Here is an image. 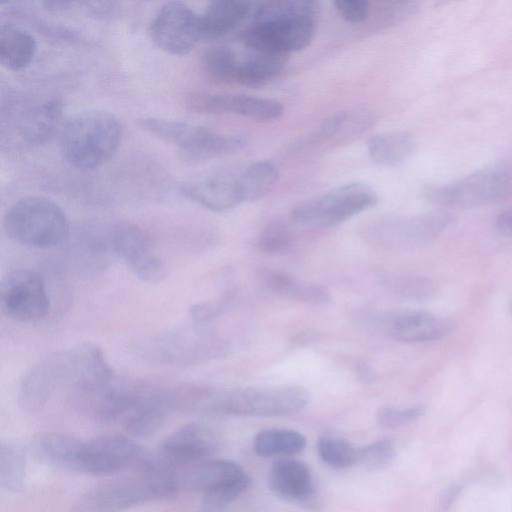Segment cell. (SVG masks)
I'll return each instance as SVG.
<instances>
[{"mask_svg": "<svg viewBox=\"0 0 512 512\" xmlns=\"http://www.w3.org/2000/svg\"><path fill=\"white\" fill-rule=\"evenodd\" d=\"M319 4L312 0H275L254 4L252 23L241 40L251 51L290 55L314 38Z\"/></svg>", "mask_w": 512, "mask_h": 512, "instance_id": "obj_1", "label": "cell"}, {"mask_svg": "<svg viewBox=\"0 0 512 512\" xmlns=\"http://www.w3.org/2000/svg\"><path fill=\"white\" fill-rule=\"evenodd\" d=\"M180 489L177 470L153 460L137 476L100 483L84 492L70 512H123L135 506L174 497Z\"/></svg>", "mask_w": 512, "mask_h": 512, "instance_id": "obj_2", "label": "cell"}, {"mask_svg": "<svg viewBox=\"0 0 512 512\" xmlns=\"http://www.w3.org/2000/svg\"><path fill=\"white\" fill-rule=\"evenodd\" d=\"M123 126L113 113L93 109L79 112L66 120L58 143L63 159L71 166L92 170L106 164L117 152Z\"/></svg>", "mask_w": 512, "mask_h": 512, "instance_id": "obj_3", "label": "cell"}, {"mask_svg": "<svg viewBox=\"0 0 512 512\" xmlns=\"http://www.w3.org/2000/svg\"><path fill=\"white\" fill-rule=\"evenodd\" d=\"M8 238L34 248H52L70 235V223L64 210L44 196H26L9 206L3 217Z\"/></svg>", "mask_w": 512, "mask_h": 512, "instance_id": "obj_4", "label": "cell"}, {"mask_svg": "<svg viewBox=\"0 0 512 512\" xmlns=\"http://www.w3.org/2000/svg\"><path fill=\"white\" fill-rule=\"evenodd\" d=\"M137 125L147 133L177 147L182 159L199 162L240 150L245 138L215 132L204 126L164 117L143 115Z\"/></svg>", "mask_w": 512, "mask_h": 512, "instance_id": "obj_5", "label": "cell"}, {"mask_svg": "<svg viewBox=\"0 0 512 512\" xmlns=\"http://www.w3.org/2000/svg\"><path fill=\"white\" fill-rule=\"evenodd\" d=\"M309 392L300 386L282 385L217 388L213 414L276 417L302 410L309 402Z\"/></svg>", "mask_w": 512, "mask_h": 512, "instance_id": "obj_6", "label": "cell"}, {"mask_svg": "<svg viewBox=\"0 0 512 512\" xmlns=\"http://www.w3.org/2000/svg\"><path fill=\"white\" fill-rule=\"evenodd\" d=\"M377 202L378 195L370 185L352 182L299 203L290 218L302 226L329 228L374 207Z\"/></svg>", "mask_w": 512, "mask_h": 512, "instance_id": "obj_7", "label": "cell"}, {"mask_svg": "<svg viewBox=\"0 0 512 512\" xmlns=\"http://www.w3.org/2000/svg\"><path fill=\"white\" fill-rule=\"evenodd\" d=\"M512 190V170L492 165L459 180L426 187V199L443 207H474L497 202Z\"/></svg>", "mask_w": 512, "mask_h": 512, "instance_id": "obj_8", "label": "cell"}, {"mask_svg": "<svg viewBox=\"0 0 512 512\" xmlns=\"http://www.w3.org/2000/svg\"><path fill=\"white\" fill-rule=\"evenodd\" d=\"M450 222L443 214H425L410 218L385 217L364 228L365 238L389 250H412L433 241Z\"/></svg>", "mask_w": 512, "mask_h": 512, "instance_id": "obj_9", "label": "cell"}, {"mask_svg": "<svg viewBox=\"0 0 512 512\" xmlns=\"http://www.w3.org/2000/svg\"><path fill=\"white\" fill-rule=\"evenodd\" d=\"M0 303L5 315L22 323L40 321L51 309L44 277L28 269L13 270L2 278Z\"/></svg>", "mask_w": 512, "mask_h": 512, "instance_id": "obj_10", "label": "cell"}, {"mask_svg": "<svg viewBox=\"0 0 512 512\" xmlns=\"http://www.w3.org/2000/svg\"><path fill=\"white\" fill-rule=\"evenodd\" d=\"M148 33L161 50L185 55L202 39L200 15L185 2H165L152 18Z\"/></svg>", "mask_w": 512, "mask_h": 512, "instance_id": "obj_11", "label": "cell"}, {"mask_svg": "<svg viewBox=\"0 0 512 512\" xmlns=\"http://www.w3.org/2000/svg\"><path fill=\"white\" fill-rule=\"evenodd\" d=\"M145 455L142 447L131 438L105 434L82 441L76 472L89 475H110L138 465Z\"/></svg>", "mask_w": 512, "mask_h": 512, "instance_id": "obj_12", "label": "cell"}, {"mask_svg": "<svg viewBox=\"0 0 512 512\" xmlns=\"http://www.w3.org/2000/svg\"><path fill=\"white\" fill-rule=\"evenodd\" d=\"M108 233L115 253L140 280L156 283L166 276L164 263L155 254L150 237L140 226L129 221H117Z\"/></svg>", "mask_w": 512, "mask_h": 512, "instance_id": "obj_13", "label": "cell"}, {"mask_svg": "<svg viewBox=\"0 0 512 512\" xmlns=\"http://www.w3.org/2000/svg\"><path fill=\"white\" fill-rule=\"evenodd\" d=\"M184 106L198 114H233L260 122L276 120L284 112L282 103L273 99L209 91L186 94Z\"/></svg>", "mask_w": 512, "mask_h": 512, "instance_id": "obj_14", "label": "cell"}, {"mask_svg": "<svg viewBox=\"0 0 512 512\" xmlns=\"http://www.w3.org/2000/svg\"><path fill=\"white\" fill-rule=\"evenodd\" d=\"M145 355L165 363L201 362L221 353V343L207 334L184 329L147 340Z\"/></svg>", "mask_w": 512, "mask_h": 512, "instance_id": "obj_15", "label": "cell"}, {"mask_svg": "<svg viewBox=\"0 0 512 512\" xmlns=\"http://www.w3.org/2000/svg\"><path fill=\"white\" fill-rule=\"evenodd\" d=\"M218 448L219 439L212 430L203 425L188 424L166 436L158 455L178 469L208 459Z\"/></svg>", "mask_w": 512, "mask_h": 512, "instance_id": "obj_16", "label": "cell"}, {"mask_svg": "<svg viewBox=\"0 0 512 512\" xmlns=\"http://www.w3.org/2000/svg\"><path fill=\"white\" fill-rule=\"evenodd\" d=\"M180 193L214 212L229 211L246 202L239 172L216 174L183 183Z\"/></svg>", "mask_w": 512, "mask_h": 512, "instance_id": "obj_17", "label": "cell"}, {"mask_svg": "<svg viewBox=\"0 0 512 512\" xmlns=\"http://www.w3.org/2000/svg\"><path fill=\"white\" fill-rule=\"evenodd\" d=\"M268 486L278 498L307 507L315 506L316 490L309 467L300 460L281 458L273 463Z\"/></svg>", "mask_w": 512, "mask_h": 512, "instance_id": "obj_18", "label": "cell"}, {"mask_svg": "<svg viewBox=\"0 0 512 512\" xmlns=\"http://www.w3.org/2000/svg\"><path fill=\"white\" fill-rule=\"evenodd\" d=\"M63 104L57 98L43 100L27 108L18 122V133L28 145L40 146L59 135L64 124Z\"/></svg>", "mask_w": 512, "mask_h": 512, "instance_id": "obj_19", "label": "cell"}, {"mask_svg": "<svg viewBox=\"0 0 512 512\" xmlns=\"http://www.w3.org/2000/svg\"><path fill=\"white\" fill-rule=\"evenodd\" d=\"M451 330L444 318L421 311H404L392 316L387 323L389 335L405 343H423L442 339Z\"/></svg>", "mask_w": 512, "mask_h": 512, "instance_id": "obj_20", "label": "cell"}, {"mask_svg": "<svg viewBox=\"0 0 512 512\" xmlns=\"http://www.w3.org/2000/svg\"><path fill=\"white\" fill-rule=\"evenodd\" d=\"M244 469L228 459H206L196 464L178 468L180 488L206 493L246 475Z\"/></svg>", "mask_w": 512, "mask_h": 512, "instance_id": "obj_21", "label": "cell"}, {"mask_svg": "<svg viewBox=\"0 0 512 512\" xmlns=\"http://www.w3.org/2000/svg\"><path fill=\"white\" fill-rule=\"evenodd\" d=\"M254 4L247 1L215 0L200 14L202 39L222 37L252 15Z\"/></svg>", "mask_w": 512, "mask_h": 512, "instance_id": "obj_22", "label": "cell"}, {"mask_svg": "<svg viewBox=\"0 0 512 512\" xmlns=\"http://www.w3.org/2000/svg\"><path fill=\"white\" fill-rule=\"evenodd\" d=\"M81 440L70 435L49 432L35 436L30 444L34 458L48 466L76 471Z\"/></svg>", "mask_w": 512, "mask_h": 512, "instance_id": "obj_23", "label": "cell"}, {"mask_svg": "<svg viewBox=\"0 0 512 512\" xmlns=\"http://www.w3.org/2000/svg\"><path fill=\"white\" fill-rule=\"evenodd\" d=\"M375 121V115L367 109L341 111L323 122L319 136L331 146L346 145L369 131Z\"/></svg>", "mask_w": 512, "mask_h": 512, "instance_id": "obj_24", "label": "cell"}, {"mask_svg": "<svg viewBox=\"0 0 512 512\" xmlns=\"http://www.w3.org/2000/svg\"><path fill=\"white\" fill-rule=\"evenodd\" d=\"M37 52V41L28 30L13 23L0 26V63L11 71L28 67Z\"/></svg>", "mask_w": 512, "mask_h": 512, "instance_id": "obj_25", "label": "cell"}, {"mask_svg": "<svg viewBox=\"0 0 512 512\" xmlns=\"http://www.w3.org/2000/svg\"><path fill=\"white\" fill-rule=\"evenodd\" d=\"M288 58L289 55L285 54L251 51L240 59L236 84L249 88L263 87L280 75Z\"/></svg>", "mask_w": 512, "mask_h": 512, "instance_id": "obj_26", "label": "cell"}, {"mask_svg": "<svg viewBox=\"0 0 512 512\" xmlns=\"http://www.w3.org/2000/svg\"><path fill=\"white\" fill-rule=\"evenodd\" d=\"M415 141L405 132H385L372 135L366 141L370 159L381 166L404 164L415 152Z\"/></svg>", "mask_w": 512, "mask_h": 512, "instance_id": "obj_27", "label": "cell"}, {"mask_svg": "<svg viewBox=\"0 0 512 512\" xmlns=\"http://www.w3.org/2000/svg\"><path fill=\"white\" fill-rule=\"evenodd\" d=\"M305 447V436L291 429H264L256 434L253 441L254 451L262 457L295 455Z\"/></svg>", "mask_w": 512, "mask_h": 512, "instance_id": "obj_28", "label": "cell"}, {"mask_svg": "<svg viewBox=\"0 0 512 512\" xmlns=\"http://www.w3.org/2000/svg\"><path fill=\"white\" fill-rule=\"evenodd\" d=\"M240 59L231 48L214 46L204 52L202 69L215 83L236 84Z\"/></svg>", "mask_w": 512, "mask_h": 512, "instance_id": "obj_29", "label": "cell"}, {"mask_svg": "<svg viewBox=\"0 0 512 512\" xmlns=\"http://www.w3.org/2000/svg\"><path fill=\"white\" fill-rule=\"evenodd\" d=\"M239 177L246 202L264 197L277 183L279 173L270 161L254 162L241 171Z\"/></svg>", "mask_w": 512, "mask_h": 512, "instance_id": "obj_30", "label": "cell"}, {"mask_svg": "<svg viewBox=\"0 0 512 512\" xmlns=\"http://www.w3.org/2000/svg\"><path fill=\"white\" fill-rule=\"evenodd\" d=\"M26 458L23 450L14 443L0 444V486L3 490L18 492L25 483Z\"/></svg>", "mask_w": 512, "mask_h": 512, "instance_id": "obj_31", "label": "cell"}, {"mask_svg": "<svg viewBox=\"0 0 512 512\" xmlns=\"http://www.w3.org/2000/svg\"><path fill=\"white\" fill-rule=\"evenodd\" d=\"M321 460L333 469H346L357 463L356 449L349 441L332 434H324L317 441Z\"/></svg>", "mask_w": 512, "mask_h": 512, "instance_id": "obj_32", "label": "cell"}, {"mask_svg": "<svg viewBox=\"0 0 512 512\" xmlns=\"http://www.w3.org/2000/svg\"><path fill=\"white\" fill-rule=\"evenodd\" d=\"M251 486L248 474L221 487L204 493L205 512H221Z\"/></svg>", "mask_w": 512, "mask_h": 512, "instance_id": "obj_33", "label": "cell"}, {"mask_svg": "<svg viewBox=\"0 0 512 512\" xmlns=\"http://www.w3.org/2000/svg\"><path fill=\"white\" fill-rule=\"evenodd\" d=\"M394 457V443L389 439H381L358 449L357 463L366 470L377 471L391 464Z\"/></svg>", "mask_w": 512, "mask_h": 512, "instance_id": "obj_34", "label": "cell"}, {"mask_svg": "<svg viewBox=\"0 0 512 512\" xmlns=\"http://www.w3.org/2000/svg\"><path fill=\"white\" fill-rule=\"evenodd\" d=\"M292 243V234L285 223H269L259 234L257 246L260 251L270 255L286 252Z\"/></svg>", "mask_w": 512, "mask_h": 512, "instance_id": "obj_35", "label": "cell"}, {"mask_svg": "<svg viewBox=\"0 0 512 512\" xmlns=\"http://www.w3.org/2000/svg\"><path fill=\"white\" fill-rule=\"evenodd\" d=\"M423 413V406L408 408L382 407L376 412V421L381 427L395 429L414 422Z\"/></svg>", "mask_w": 512, "mask_h": 512, "instance_id": "obj_36", "label": "cell"}, {"mask_svg": "<svg viewBox=\"0 0 512 512\" xmlns=\"http://www.w3.org/2000/svg\"><path fill=\"white\" fill-rule=\"evenodd\" d=\"M394 292L409 298L425 299L432 296V281L420 276H399L390 283Z\"/></svg>", "mask_w": 512, "mask_h": 512, "instance_id": "obj_37", "label": "cell"}, {"mask_svg": "<svg viewBox=\"0 0 512 512\" xmlns=\"http://www.w3.org/2000/svg\"><path fill=\"white\" fill-rule=\"evenodd\" d=\"M263 285L272 293L293 300L299 283L291 275L278 270L264 269L259 274Z\"/></svg>", "mask_w": 512, "mask_h": 512, "instance_id": "obj_38", "label": "cell"}, {"mask_svg": "<svg viewBox=\"0 0 512 512\" xmlns=\"http://www.w3.org/2000/svg\"><path fill=\"white\" fill-rule=\"evenodd\" d=\"M334 6L339 15L347 22L361 23L370 15V3L365 0H336Z\"/></svg>", "mask_w": 512, "mask_h": 512, "instance_id": "obj_39", "label": "cell"}, {"mask_svg": "<svg viewBox=\"0 0 512 512\" xmlns=\"http://www.w3.org/2000/svg\"><path fill=\"white\" fill-rule=\"evenodd\" d=\"M219 303H198L191 307L190 314L197 321H208L220 313Z\"/></svg>", "mask_w": 512, "mask_h": 512, "instance_id": "obj_40", "label": "cell"}, {"mask_svg": "<svg viewBox=\"0 0 512 512\" xmlns=\"http://www.w3.org/2000/svg\"><path fill=\"white\" fill-rule=\"evenodd\" d=\"M495 226L501 235L512 237V209L500 212L496 217Z\"/></svg>", "mask_w": 512, "mask_h": 512, "instance_id": "obj_41", "label": "cell"}, {"mask_svg": "<svg viewBox=\"0 0 512 512\" xmlns=\"http://www.w3.org/2000/svg\"><path fill=\"white\" fill-rule=\"evenodd\" d=\"M510 312H511V315H512V301H511V304H510Z\"/></svg>", "mask_w": 512, "mask_h": 512, "instance_id": "obj_42", "label": "cell"}]
</instances>
